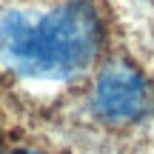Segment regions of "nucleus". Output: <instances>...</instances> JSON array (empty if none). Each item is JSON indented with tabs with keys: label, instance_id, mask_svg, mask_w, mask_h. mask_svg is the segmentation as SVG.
Returning a JSON list of instances; mask_svg holds the SVG:
<instances>
[{
	"label": "nucleus",
	"instance_id": "obj_1",
	"mask_svg": "<svg viewBox=\"0 0 154 154\" xmlns=\"http://www.w3.org/2000/svg\"><path fill=\"white\" fill-rule=\"evenodd\" d=\"M103 26L88 0L0 14V63L34 80H69L97 57Z\"/></svg>",
	"mask_w": 154,
	"mask_h": 154
},
{
	"label": "nucleus",
	"instance_id": "obj_2",
	"mask_svg": "<svg viewBox=\"0 0 154 154\" xmlns=\"http://www.w3.org/2000/svg\"><path fill=\"white\" fill-rule=\"evenodd\" d=\"M146 103H149L146 83L134 69L111 66L100 74L97 88H94V109L100 117L114 123L137 120L146 111Z\"/></svg>",
	"mask_w": 154,
	"mask_h": 154
},
{
	"label": "nucleus",
	"instance_id": "obj_3",
	"mask_svg": "<svg viewBox=\"0 0 154 154\" xmlns=\"http://www.w3.org/2000/svg\"><path fill=\"white\" fill-rule=\"evenodd\" d=\"M23 154H40V151H23Z\"/></svg>",
	"mask_w": 154,
	"mask_h": 154
}]
</instances>
